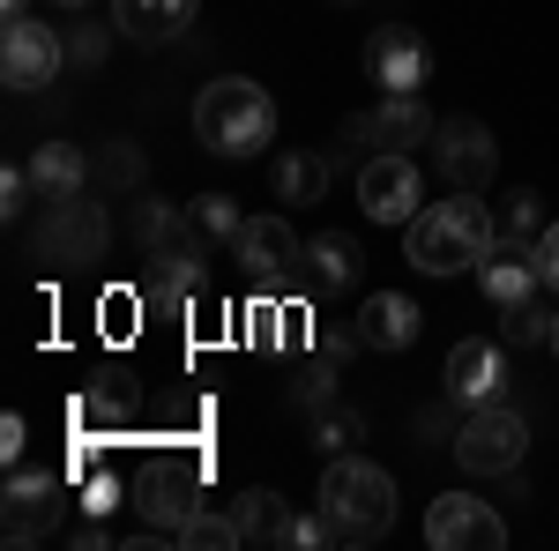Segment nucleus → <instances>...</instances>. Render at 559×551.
Segmentation results:
<instances>
[{
    "label": "nucleus",
    "mask_w": 559,
    "mask_h": 551,
    "mask_svg": "<svg viewBox=\"0 0 559 551\" xmlns=\"http://www.w3.org/2000/svg\"><path fill=\"white\" fill-rule=\"evenodd\" d=\"M403 247H411V268L426 276H463V268H485V254L500 247V216L477 202V187H455L448 202L403 224Z\"/></svg>",
    "instance_id": "obj_1"
},
{
    "label": "nucleus",
    "mask_w": 559,
    "mask_h": 551,
    "mask_svg": "<svg viewBox=\"0 0 559 551\" xmlns=\"http://www.w3.org/2000/svg\"><path fill=\"white\" fill-rule=\"evenodd\" d=\"M194 142L216 157H261L276 142V97L247 75H216L194 97Z\"/></svg>",
    "instance_id": "obj_2"
},
{
    "label": "nucleus",
    "mask_w": 559,
    "mask_h": 551,
    "mask_svg": "<svg viewBox=\"0 0 559 551\" xmlns=\"http://www.w3.org/2000/svg\"><path fill=\"white\" fill-rule=\"evenodd\" d=\"M321 514L336 522V544H381L395 522V477L381 463L336 455L321 469Z\"/></svg>",
    "instance_id": "obj_3"
},
{
    "label": "nucleus",
    "mask_w": 559,
    "mask_h": 551,
    "mask_svg": "<svg viewBox=\"0 0 559 551\" xmlns=\"http://www.w3.org/2000/svg\"><path fill=\"white\" fill-rule=\"evenodd\" d=\"M522 447H530V424L508 403H477L471 418H463V432H455V463L471 469V477H515Z\"/></svg>",
    "instance_id": "obj_4"
},
{
    "label": "nucleus",
    "mask_w": 559,
    "mask_h": 551,
    "mask_svg": "<svg viewBox=\"0 0 559 551\" xmlns=\"http://www.w3.org/2000/svg\"><path fill=\"white\" fill-rule=\"evenodd\" d=\"M60 60H68V45L45 15H8V31H0V83L8 89H45L60 75Z\"/></svg>",
    "instance_id": "obj_5"
},
{
    "label": "nucleus",
    "mask_w": 559,
    "mask_h": 551,
    "mask_svg": "<svg viewBox=\"0 0 559 551\" xmlns=\"http://www.w3.org/2000/svg\"><path fill=\"white\" fill-rule=\"evenodd\" d=\"M358 209L373 216V224H411V216L426 209L418 165H411L403 149H373V157L358 165Z\"/></svg>",
    "instance_id": "obj_6"
},
{
    "label": "nucleus",
    "mask_w": 559,
    "mask_h": 551,
    "mask_svg": "<svg viewBox=\"0 0 559 551\" xmlns=\"http://www.w3.org/2000/svg\"><path fill=\"white\" fill-rule=\"evenodd\" d=\"M426 544L440 551H500L508 544V522L492 500H471V492H448L426 507Z\"/></svg>",
    "instance_id": "obj_7"
},
{
    "label": "nucleus",
    "mask_w": 559,
    "mask_h": 551,
    "mask_svg": "<svg viewBox=\"0 0 559 551\" xmlns=\"http://www.w3.org/2000/svg\"><path fill=\"white\" fill-rule=\"evenodd\" d=\"M366 75L388 89V97H418L432 75V45L411 31V23H381L373 38H366Z\"/></svg>",
    "instance_id": "obj_8"
},
{
    "label": "nucleus",
    "mask_w": 559,
    "mask_h": 551,
    "mask_svg": "<svg viewBox=\"0 0 559 551\" xmlns=\"http://www.w3.org/2000/svg\"><path fill=\"white\" fill-rule=\"evenodd\" d=\"M432 165H440L448 187H485L492 165H500V142H492L485 120H440L432 128Z\"/></svg>",
    "instance_id": "obj_9"
},
{
    "label": "nucleus",
    "mask_w": 559,
    "mask_h": 551,
    "mask_svg": "<svg viewBox=\"0 0 559 551\" xmlns=\"http://www.w3.org/2000/svg\"><path fill=\"white\" fill-rule=\"evenodd\" d=\"M60 507H68V492L52 469H15L8 477V544H45L60 529Z\"/></svg>",
    "instance_id": "obj_10"
},
{
    "label": "nucleus",
    "mask_w": 559,
    "mask_h": 551,
    "mask_svg": "<svg viewBox=\"0 0 559 551\" xmlns=\"http://www.w3.org/2000/svg\"><path fill=\"white\" fill-rule=\"evenodd\" d=\"M448 395H455L463 410L500 403V395H508V350H500L492 336H463L455 350H448Z\"/></svg>",
    "instance_id": "obj_11"
},
{
    "label": "nucleus",
    "mask_w": 559,
    "mask_h": 551,
    "mask_svg": "<svg viewBox=\"0 0 559 551\" xmlns=\"http://www.w3.org/2000/svg\"><path fill=\"white\" fill-rule=\"evenodd\" d=\"M231 254L247 261L261 284H276V276H292V268L306 261V239L284 224V209H269V216H247V231L231 239Z\"/></svg>",
    "instance_id": "obj_12"
},
{
    "label": "nucleus",
    "mask_w": 559,
    "mask_h": 551,
    "mask_svg": "<svg viewBox=\"0 0 559 551\" xmlns=\"http://www.w3.org/2000/svg\"><path fill=\"white\" fill-rule=\"evenodd\" d=\"M344 134H350V149H366V157H373V149H403V157H411L418 142H432V112L418 105V97H388L381 112L350 120Z\"/></svg>",
    "instance_id": "obj_13"
},
{
    "label": "nucleus",
    "mask_w": 559,
    "mask_h": 551,
    "mask_svg": "<svg viewBox=\"0 0 559 551\" xmlns=\"http://www.w3.org/2000/svg\"><path fill=\"white\" fill-rule=\"evenodd\" d=\"M45 254L52 261H97L105 254V216L97 202H60V209H45Z\"/></svg>",
    "instance_id": "obj_14"
},
{
    "label": "nucleus",
    "mask_w": 559,
    "mask_h": 551,
    "mask_svg": "<svg viewBox=\"0 0 559 551\" xmlns=\"http://www.w3.org/2000/svg\"><path fill=\"white\" fill-rule=\"evenodd\" d=\"M418 328H426V313H418L403 291H373L366 306H358V343H366V350H411Z\"/></svg>",
    "instance_id": "obj_15"
},
{
    "label": "nucleus",
    "mask_w": 559,
    "mask_h": 551,
    "mask_svg": "<svg viewBox=\"0 0 559 551\" xmlns=\"http://www.w3.org/2000/svg\"><path fill=\"white\" fill-rule=\"evenodd\" d=\"M477 284H485V298L508 313V306H530L537 298V284H545V268H537V247H492L485 254V268H477Z\"/></svg>",
    "instance_id": "obj_16"
},
{
    "label": "nucleus",
    "mask_w": 559,
    "mask_h": 551,
    "mask_svg": "<svg viewBox=\"0 0 559 551\" xmlns=\"http://www.w3.org/2000/svg\"><path fill=\"white\" fill-rule=\"evenodd\" d=\"M134 507H142V522H150V529H157L165 544H179V529H187V514L202 507V500H194V484H187V469H150V477H142V500H134Z\"/></svg>",
    "instance_id": "obj_17"
},
{
    "label": "nucleus",
    "mask_w": 559,
    "mask_h": 551,
    "mask_svg": "<svg viewBox=\"0 0 559 551\" xmlns=\"http://www.w3.org/2000/svg\"><path fill=\"white\" fill-rule=\"evenodd\" d=\"M202 0H112V23L128 45H173L187 23H194Z\"/></svg>",
    "instance_id": "obj_18"
},
{
    "label": "nucleus",
    "mask_w": 559,
    "mask_h": 551,
    "mask_svg": "<svg viewBox=\"0 0 559 551\" xmlns=\"http://www.w3.org/2000/svg\"><path fill=\"white\" fill-rule=\"evenodd\" d=\"M31 187H38L45 209H60V202H75L90 187V157L75 149V142H45L38 157H31Z\"/></svg>",
    "instance_id": "obj_19"
},
{
    "label": "nucleus",
    "mask_w": 559,
    "mask_h": 551,
    "mask_svg": "<svg viewBox=\"0 0 559 551\" xmlns=\"http://www.w3.org/2000/svg\"><path fill=\"white\" fill-rule=\"evenodd\" d=\"M329 171H336L329 149H292V157H276L269 187H276V202H284V209H306V202H321V194H329Z\"/></svg>",
    "instance_id": "obj_20"
},
{
    "label": "nucleus",
    "mask_w": 559,
    "mask_h": 551,
    "mask_svg": "<svg viewBox=\"0 0 559 551\" xmlns=\"http://www.w3.org/2000/svg\"><path fill=\"white\" fill-rule=\"evenodd\" d=\"M231 514H239V537H247V544H292V529H299V514L284 507V500H276V492H239V500H231Z\"/></svg>",
    "instance_id": "obj_21"
},
{
    "label": "nucleus",
    "mask_w": 559,
    "mask_h": 551,
    "mask_svg": "<svg viewBox=\"0 0 559 551\" xmlns=\"http://www.w3.org/2000/svg\"><path fill=\"white\" fill-rule=\"evenodd\" d=\"M134 239H142L150 261L187 254V247H194V216H179L173 202H142V209H134Z\"/></svg>",
    "instance_id": "obj_22"
},
{
    "label": "nucleus",
    "mask_w": 559,
    "mask_h": 551,
    "mask_svg": "<svg viewBox=\"0 0 559 551\" xmlns=\"http://www.w3.org/2000/svg\"><path fill=\"white\" fill-rule=\"evenodd\" d=\"M358 268H366V254L350 247L344 231L306 239V276H313V291H344V284H358Z\"/></svg>",
    "instance_id": "obj_23"
},
{
    "label": "nucleus",
    "mask_w": 559,
    "mask_h": 551,
    "mask_svg": "<svg viewBox=\"0 0 559 551\" xmlns=\"http://www.w3.org/2000/svg\"><path fill=\"white\" fill-rule=\"evenodd\" d=\"M179 544H187V551H231V544H247V537H239V514L194 507V514H187V529H179Z\"/></svg>",
    "instance_id": "obj_24"
},
{
    "label": "nucleus",
    "mask_w": 559,
    "mask_h": 551,
    "mask_svg": "<svg viewBox=\"0 0 559 551\" xmlns=\"http://www.w3.org/2000/svg\"><path fill=\"white\" fill-rule=\"evenodd\" d=\"M537 224H545V202L530 187H515L508 209H500V247H537Z\"/></svg>",
    "instance_id": "obj_25"
},
{
    "label": "nucleus",
    "mask_w": 559,
    "mask_h": 551,
    "mask_svg": "<svg viewBox=\"0 0 559 551\" xmlns=\"http://www.w3.org/2000/svg\"><path fill=\"white\" fill-rule=\"evenodd\" d=\"M500 336L508 343H552V306H537V298L530 306H508L500 313Z\"/></svg>",
    "instance_id": "obj_26"
},
{
    "label": "nucleus",
    "mask_w": 559,
    "mask_h": 551,
    "mask_svg": "<svg viewBox=\"0 0 559 551\" xmlns=\"http://www.w3.org/2000/svg\"><path fill=\"white\" fill-rule=\"evenodd\" d=\"M194 231H202V239H239L247 216L231 209V194H202V202H194Z\"/></svg>",
    "instance_id": "obj_27"
},
{
    "label": "nucleus",
    "mask_w": 559,
    "mask_h": 551,
    "mask_svg": "<svg viewBox=\"0 0 559 551\" xmlns=\"http://www.w3.org/2000/svg\"><path fill=\"white\" fill-rule=\"evenodd\" d=\"M292 395H299L306 410H313V403H329V395H336V350H321V358L306 366L299 381H292Z\"/></svg>",
    "instance_id": "obj_28"
},
{
    "label": "nucleus",
    "mask_w": 559,
    "mask_h": 551,
    "mask_svg": "<svg viewBox=\"0 0 559 551\" xmlns=\"http://www.w3.org/2000/svg\"><path fill=\"white\" fill-rule=\"evenodd\" d=\"M358 432H366L358 410H329V418H321V447H329V455H350V440H358Z\"/></svg>",
    "instance_id": "obj_29"
},
{
    "label": "nucleus",
    "mask_w": 559,
    "mask_h": 551,
    "mask_svg": "<svg viewBox=\"0 0 559 551\" xmlns=\"http://www.w3.org/2000/svg\"><path fill=\"white\" fill-rule=\"evenodd\" d=\"M75 507H83V514H112V507H120V484H112V477H90Z\"/></svg>",
    "instance_id": "obj_30"
},
{
    "label": "nucleus",
    "mask_w": 559,
    "mask_h": 551,
    "mask_svg": "<svg viewBox=\"0 0 559 551\" xmlns=\"http://www.w3.org/2000/svg\"><path fill=\"white\" fill-rule=\"evenodd\" d=\"M23 440H31V424L15 418V410H8V418H0V455L15 463V455H23Z\"/></svg>",
    "instance_id": "obj_31"
},
{
    "label": "nucleus",
    "mask_w": 559,
    "mask_h": 551,
    "mask_svg": "<svg viewBox=\"0 0 559 551\" xmlns=\"http://www.w3.org/2000/svg\"><path fill=\"white\" fill-rule=\"evenodd\" d=\"M537 268H545V284L559 291V224L545 231V239H537Z\"/></svg>",
    "instance_id": "obj_32"
},
{
    "label": "nucleus",
    "mask_w": 559,
    "mask_h": 551,
    "mask_svg": "<svg viewBox=\"0 0 559 551\" xmlns=\"http://www.w3.org/2000/svg\"><path fill=\"white\" fill-rule=\"evenodd\" d=\"M0 8H8V15H31V0H0Z\"/></svg>",
    "instance_id": "obj_33"
},
{
    "label": "nucleus",
    "mask_w": 559,
    "mask_h": 551,
    "mask_svg": "<svg viewBox=\"0 0 559 551\" xmlns=\"http://www.w3.org/2000/svg\"><path fill=\"white\" fill-rule=\"evenodd\" d=\"M552 358H559V306H552Z\"/></svg>",
    "instance_id": "obj_34"
},
{
    "label": "nucleus",
    "mask_w": 559,
    "mask_h": 551,
    "mask_svg": "<svg viewBox=\"0 0 559 551\" xmlns=\"http://www.w3.org/2000/svg\"><path fill=\"white\" fill-rule=\"evenodd\" d=\"M52 8H90V0H52Z\"/></svg>",
    "instance_id": "obj_35"
}]
</instances>
